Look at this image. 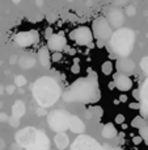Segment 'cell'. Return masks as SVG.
Here are the masks:
<instances>
[{
    "mask_svg": "<svg viewBox=\"0 0 148 150\" xmlns=\"http://www.w3.org/2000/svg\"><path fill=\"white\" fill-rule=\"evenodd\" d=\"M25 149L26 150H50V140L46 136V133L42 132V130H38L33 142L29 144Z\"/></svg>",
    "mask_w": 148,
    "mask_h": 150,
    "instance_id": "30bf717a",
    "label": "cell"
},
{
    "mask_svg": "<svg viewBox=\"0 0 148 150\" xmlns=\"http://www.w3.org/2000/svg\"><path fill=\"white\" fill-rule=\"evenodd\" d=\"M131 125H133L134 128H140L142 125H144V120H143V117H140V116L135 117V119L133 120V122H131Z\"/></svg>",
    "mask_w": 148,
    "mask_h": 150,
    "instance_id": "7402d4cb",
    "label": "cell"
},
{
    "mask_svg": "<svg viewBox=\"0 0 148 150\" xmlns=\"http://www.w3.org/2000/svg\"><path fill=\"white\" fill-rule=\"evenodd\" d=\"M70 113L62 111V109H58L54 111L49 115V125L52 130L55 132H66L68 129V122H70Z\"/></svg>",
    "mask_w": 148,
    "mask_h": 150,
    "instance_id": "5b68a950",
    "label": "cell"
},
{
    "mask_svg": "<svg viewBox=\"0 0 148 150\" xmlns=\"http://www.w3.org/2000/svg\"><path fill=\"white\" fill-rule=\"evenodd\" d=\"M139 136H140L142 138H143L144 141H148V125H142L140 128H139Z\"/></svg>",
    "mask_w": 148,
    "mask_h": 150,
    "instance_id": "ffe728a7",
    "label": "cell"
},
{
    "mask_svg": "<svg viewBox=\"0 0 148 150\" xmlns=\"http://www.w3.org/2000/svg\"><path fill=\"white\" fill-rule=\"evenodd\" d=\"M101 134H102V137H105V138H108V140H109V138L117 137L118 130L115 129L114 124H112V122H108V124L104 125V128H102Z\"/></svg>",
    "mask_w": 148,
    "mask_h": 150,
    "instance_id": "ac0fdd59",
    "label": "cell"
},
{
    "mask_svg": "<svg viewBox=\"0 0 148 150\" xmlns=\"http://www.w3.org/2000/svg\"><path fill=\"white\" fill-rule=\"evenodd\" d=\"M60 59H62V52H54V54H52V57H51V61L59 62Z\"/></svg>",
    "mask_w": 148,
    "mask_h": 150,
    "instance_id": "cb8c5ba5",
    "label": "cell"
},
{
    "mask_svg": "<svg viewBox=\"0 0 148 150\" xmlns=\"http://www.w3.org/2000/svg\"><path fill=\"white\" fill-rule=\"evenodd\" d=\"M102 73L105 75H110L113 73V63L110 62V61H108V62H105L104 65H102Z\"/></svg>",
    "mask_w": 148,
    "mask_h": 150,
    "instance_id": "44dd1931",
    "label": "cell"
},
{
    "mask_svg": "<svg viewBox=\"0 0 148 150\" xmlns=\"http://www.w3.org/2000/svg\"><path fill=\"white\" fill-rule=\"evenodd\" d=\"M117 66H118V70L121 71V73H133L134 69H135V63L133 62L131 59H128V58L123 57L121 58L119 61L117 62Z\"/></svg>",
    "mask_w": 148,
    "mask_h": 150,
    "instance_id": "2e32d148",
    "label": "cell"
},
{
    "mask_svg": "<svg viewBox=\"0 0 148 150\" xmlns=\"http://www.w3.org/2000/svg\"><path fill=\"white\" fill-rule=\"evenodd\" d=\"M54 144L59 150H64L70 144V140H68V136L64 132H58L57 136L54 138Z\"/></svg>",
    "mask_w": 148,
    "mask_h": 150,
    "instance_id": "e0dca14e",
    "label": "cell"
},
{
    "mask_svg": "<svg viewBox=\"0 0 148 150\" xmlns=\"http://www.w3.org/2000/svg\"><path fill=\"white\" fill-rule=\"evenodd\" d=\"M63 99L67 103H97L101 99L97 75L79 78L67 88Z\"/></svg>",
    "mask_w": 148,
    "mask_h": 150,
    "instance_id": "6da1fadb",
    "label": "cell"
},
{
    "mask_svg": "<svg viewBox=\"0 0 148 150\" xmlns=\"http://www.w3.org/2000/svg\"><path fill=\"white\" fill-rule=\"evenodd\" d=\"M113 150H121V149H113Z\"/></svg>",
    "mask_w": 148,
    "mask_h": 150,
    "instance_id": "8d00e7d4",
    "label": "cell"
},
{
    "mask_svg": "<svg viewBox=\"0 0 148 150\" xmlns=\"http://www.w3.org/2000/svg\"><path fill=\"white\" fill-rule=\"evenodd\" d=\"M140 67H142V70H143L144 73H147V74H148V57H144L143 59H142V62H140Z\"/></svg>",
    "mask_w": 148,
    "mask_h": 150,
    "instance_id": "603a6c76",
    "label": "cell"
},
{
    "mask_svg": "<svg viewBox=\"0 0 148 150\" xmlns=\"http://www.w3.org/2000/svg\"><path fill=\"white\" fill-rule=\"evenodd\" d=\"M72 71H73V73H77V71H79V66H73Z\"/></svg>",
    "mask_w": 148,
    "mask_h": 150,
    "instance_id": "d6a6232c",
    "label": "cell"
},
{
    "mask_svg": "<svg viewBox=\"0 0 148 150\" xmlns=\"http://www.w3.org/2000/svg\"><path fill=\"white\" fill-rule=\"evenodd\" d=\"M110 49L119 57H127L134 47L135 42V33L130 28H121L112 34L109 38Z\"/></svg>",
    "mask_w": 148,
    "mask_h": 150,
    "instance_id": "3957f363",
    "label": "cell"
},
{
    "mask_svg": "<svg viewBox=\"0 0 148 150\" xmlns=\"http://www.w3.org/2000/svg\"><path fill=\"white\" fill-rule=\"evenodd\" d=\"M38 59H39V63H41L45 69H50L51 57H50V50L47 46H43L38 50Z\"/></svg>",
    "mask_w": 148,
    "mask_h": 150,
    "instance_id": "9a60e30c",
    "label": "cell"
},
{
    "mask_svg": "<svg viewBox=\"0 0 148 150\" xmlns=\"http://www.w3.org/2000/svg\"><path fill=\"white\" fill-rule=\"evenodd\" d=\"M147 145H148V141H147Z\"/></svg>",
    "mask_w": 148,
    "mask_h": 150,
    "instance_id": "74e56055",
    "label": "cell"
},
{
    "mask_svg": "<svg viewBox=\"0 0 148 150\" xmlns=\"http://www.w3.org/2000/svg\"><path fill=\"white\" fill-rule=\"evenodd\" d=\"M60 86L54 78L41 76L31 84V95L41 107H50L60 98Z\"/></svg>",
    "mask_w": 148,
    "mask_h": 150,
    "instance_id": "7a4b0ae2",
    "label": "cell"
},
{
    "mask_svg": "<svg viewBox=\"0 0 148 150\" xmlns=\"http://www.w3.org/2000/svg\"><path fill=\"white\" fill-rule=\"evenodd\" d=\"M13 91H15V87L9 86V87H8V93H13Z\"/></svg>",
    "mask_w": 148,
    "mask_h": 150,
    "instance_id": "1f68e13d",
    "label": "cell"
},
{
    "mask_svg": "<svg viewBox=\"0 0 148 150\" xmlns=\"http://www.w3.org/2000/svg\"><path fill=\"white\" fill-rule=\"evenodd\" d=\"M13 3H16V4H17V3H20V0H12Z\"/></svg>",
    "mask_w": 148,
    "mask_h": 150,
    "instance_id": "d590c367",
    "label": "cell"
},
{
    "mask_svg": "<svg viewBox=\"0 0 148 150\" xmlns=\"http://www.w3.org/2000/svg\"><path fill=\"white\" fill-rule=\"evenodd\" d=\"M123 121H125V116H123V115H118V116L115 117V122H117V124H123Z\"/></svg>",
    "mask_w": 148,
    "mask_h": 150,
    "instance_id": "484cf974",
    "label": "cell"
},
{
    "mask_svg": "<svg viewBox=\"0 0 148 150\" xmlns=\"http://www.w3.org/2000/svg\"><path fill=\"white\" fill-rule=\"evenodd\" d=\"M26 83V79H25V76H17L16 78V84H18V86H24Z\"/></svg>",
    "mask_w": 148,
    "mask_h": 150,
    "instance_id": "d4e9b609",
    "label": "cell"
},
{
    "mask_svg": "<svg viewBox=\"0 0 148 150\" xmlns=\"http://www.w3.org/2000/svg\"><path fill=\"white\" fill-rule=\"evenodd\" d=\"M0 120H7V116H5L4 113H3V115H0Z\"/></svg>",
    "mask_w": 148,
    "mask_h": 150,
    "instance_id": "836d02e7",
    "label": "cell"
},
{
    "mask_svg": "<svg viewBox=\"0 0 148 150\" xmlns=\"http://www.w3.org/2000/svg\"><path fill=\"white\" fill-rule=\"evenodd\" d=\"M71 150H105L91 136H79L71 145Z\"/></svg>",
    "mask_w": 148,
    "mask_h": 150,
    "instance_id": "52a82bcc",
    "label": "cell"
},
{
    "mask_svg": "<svg viewBox=\"0 0 148 150\" xmlns=\"http://www.w3.org/2000/svg\"><path fill=\"white\" fill-rule=\"evenodd\" d=\"M68 129L72 130L73 133H83V132H85L87 127L77 116L71 115L70 116V122H68Z\"/></svg>",
    "mask_w": 148,
    "mask_h": 150,
    "instance_id": "5bb4252c",
    "label": "cell"
},
{
    "mask_svg": "<svg viewBox=\"0 0 148 150\" xmlns=\"http://www.w3.org/2000/svg\"><path fill=\"white\" fill-rule=\"evenodd\" d=\"M67 45V40H66L63 33H52L51 36L47 38V47L49 50L54 52H62Z\"/></svg>",
    "mask_w": 148,
    "mask_h": 150,
    "instance_id": "8fae6325",
    "label": "cell"
},
{
    "mask_svg": "<svg viewBox=\"0 0 148 150\" xmlns=\"http://www.w3.org/2000/svg\"><path fill=\"white\" fill-rule=\"evenodd\" d=\"M113 83L114 87H117L119 91H130L133 88V80L128 78L127 74L121 71L113 75Z\"/></svg>",
    "mask_w": 148,
    "mask_h": 150,
    "instance_id": "7c38bea8",
    "label": "cell"
},
{
    "mask_svg": "<svg viewBox=\"0 0 148 150\" xmlns=\"http://www.w3.org/2000/svg\"><path fill=\"white\" fill-rule=\"evenodd\" d=\"M5 149V141L0 137V150H4Z\"/></svg>",
    "mask_w": 148,
    "mask_h": 150,
    "instance_id": "f1b7e54d",
    "label": "cell"
},
{
    "mask_svg": "<svg viewBox=\"0 0 148 150\" xmlns=\"http://www.w3.org/2000/svg\"><path fill=\"white\" fill-rule=\"evenodd\" d=\"M12 115L15 117H17V119H20L21 116L25 115V104H24L21 100H17L12 105Z\"/></svg>",
    "mask_w": 148,
    "mask_h": 150,
    "instance_id": "d6986e66",
    "label": "cell"
},
{
    "mask_svg": "<svg viewBox=\"0 0 148 150\" xmlns=\"http://www.w3.org/2000/svg\"><path fill=\"white\" fill-rule=\"evenodd\" d=\"M13 41L20 47H29L39 41V33L37 30H26L20 32L13 37Z\"/></svg>",
    "mask_w": 148,
    "mask_h": 150,
    "instance_id": "ba28073f",
    "label": "cell"
},
{
    "mask_svg": "<svg viewBox=\"0 0 148 150\" xmlns=\"http://www.w3.org/2000/svg\"><path fill=\"white\" fill-rule=\"evenodd\" d=\"M130 108H133V109H139V108H140V103H131V104H130Z\"/></svg>",
    "mask_w": 148,
    "mask_h": 150,
    "instance_id": "83f0119b",
    "label": "cell"
},
{
    "mask_svg": "<svg viewBox=\"0 0 148 150\" xmlns=\"http://www.w3.org/2000/svg\"><path fill=\"white\" fill-rule=\"evenodd\" d=\"M37 132H38V129H36V128H31V127L24 128L22 130H20L16 134V142L20 146H22V148H26L30 142H33V140L37 136Z\"/></svg>",
    "mask_w": 148,
    "mask_h": 150,
    "instance_id": "9c48e42d",
    "label": "cell"
},
{
    "mask_svg": "<svg viewBox=\"0 0 148 150\" xmlns=\"http://www.w3.org/2000/svg\"><path fill=\"white\" fill-rule=\"evenodd\" d=\"M142 141H143V138H142L140 136H139V137H134V138H133V142L135 144V145H139Z\"/></svg>",
    "mask_w": 148,
    "mask_h": 150,
    "instance_id": "4316f807",
    "label": "cell"
},
{
    "mask_svg": "<svg viewBox=\"0 0 148 150\" xmlns=\"http://www.w3.org/2000/svg\"><path fill=\"white\" fill-rule=\"evenodd\" d=\"M70 37L77 45H81V46H92L93 33H92V29L88 28V26H79V28L73 29L71 32Z\"/></svg>",
    "mask_w": 148,
    "mask_h": 150,
    "instance_id": "8992f818",
    "label": "cell"
},
{
    "mask_svg": "<svg viewBox=\"0 0 148 150\" xmlns=\"http://www.w3.org/2000/svg\"><path fill=\"white\" fill-rule=\"evenodd\" d=\"M92 33H93V37H96L97 41L106 42V41H109V38L112 37L113 30H112V26L108 23L106 18L98 17L92 24Z\"/></svg>",
    "mask_w": 148,
    "mask_h": 150,
    "instance_id": "277c9868",
    "label": "cell"
},
{
    "mask_svg": "<svg viewBox=\"0 0 148 150\" xmlns=\"http://www.w3.org/2000/svg\"><path fill=\"white\" fill-rule=\"evenodd\" d=\"M139 100H140V111L143 115H148V78L144 80L139 90Z\"/></svg>",
    "mask_w": 148,
    "mask_h": 150,
    "instance_id": "4fadbf2b",
    "label": "cell"
},
{
    "mask_svg": "<svg viewBox=\"0 0 148 150\" xmlns=\"http://www.w3.org/2000/svg\"><path fill=\"white\" fill-rule=\"evenodd\" d=\"M3 90H4V87H3V86H0V93H3V92H4V91H3Z\"/></svg>",
    "mask_w": 148,
    "mask_h": 150,
    "instance_id": "e575fe53",
    "label": "cell"
},
{
    "mask_svg": "<svg viewBox=\"0 0 148 150\" xmlns=\"http://www.w3.org/2000/svg\"><path fill=\"white\" fill-rule=\"evenodd\" d=\"M119 100L122 101V103H126V101H127L128 99H127V96H126V95H122V96H121V98H119Z\"/></svg>",
    "mask_w": 148,
    "mask_h": 150,
    "instance_id": "4dcf8cb0",
    "label": "cell"
},
{
    "mask_svg": "<svg viewBox=\"0 0 148 150\" xmlns=\"http://www.w3.org/2000/svg\"><path fill=\"white\" fill-rule=\"evenodd\" d=\"M93 111H94V112H97L98 117H101V116H102V109L100 108V107H97V108H96V109H93Z\"/></svg>",
    "mask_w": 148,
    "mask_h": 150,
    "instance_id": "f546056e",
    "label": "cell"
}]
</instances>
